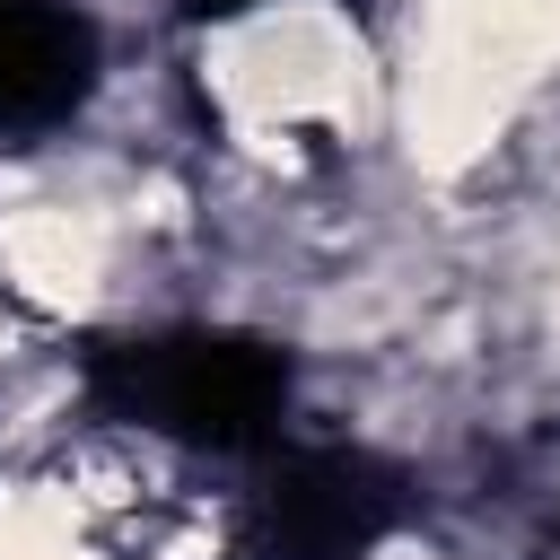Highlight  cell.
Masks as SVG:
<instances>
[{"label":"cell","mask_w":560,"mask_h":560,"mask_svg":"<svg viewBox=\"0 0 560 560\" xmlns=\"http://www.w3.org/2000/svg\"><path fill=\"white\" fill-rule=\"evenodd\" d=\"M385 525H394V472L350 446L289 455L262 490V551L271 560H359Z\"/></svg>","instance_id":"obj_2"},{"label":"cell","mask_w":560,"mask_h":560,"mask_svg":"<svg viewBox=\"0 0 560 560\" xmlns=\"http://www.w3.org/2000/svg\"><path fill=\"white\" fill-rule=\"evenodd\" d=\"M96 394L122 420H140L149 438L245 455L280 429L289 368H280V350H262L245 332H149V341H122L96 359Z\"/></svg>","instance_id":"obj_1"},{"label":"cell","mask_w":560,"mask_h":560,"mask_svg":"<svg viewBox=\"0 0 560 560\" xmlns=\"http://www.w3.org/2000/svg\"><path fill=\"white\" fill-rule=\"evenodd\" d=\"M96 88V26L70 0H0V131H44Z\"/></svg>","instance_id":"obj_3"},{"label":"cell","mask_w":560,"mask_h":560,"mask_svg":"<svg viewBox=\"0 0 560 560\" xmlns=\"http://www.w3.org/2000/svg\"><path fill=\"white\" fill-rule=\"evenodd\" d=\"M192 9H254V0H192Z\"/></svg>","instance_id":"obj_4"}]
</instances>
